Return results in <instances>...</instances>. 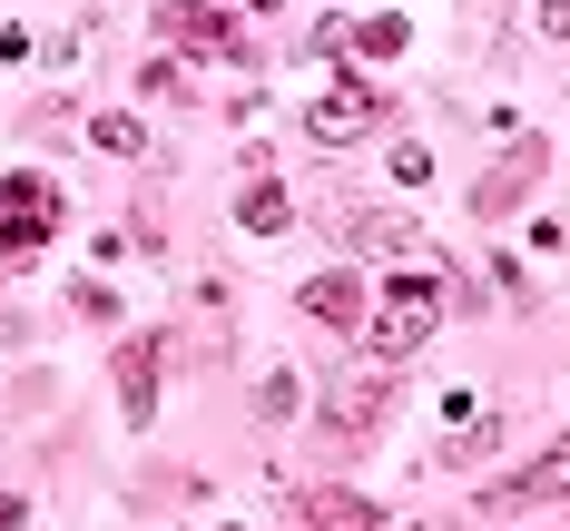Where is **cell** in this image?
<instances>
[{
  "mask_svg": "<svg viewBox=\"0 0 570 531\" xmlns=\"http://www.w3.org/2000/svg\"><path fill=\"white\" fill-rule=\"evenodd\" d=\"M443 325V276H384V305H364V354L374 364H403V354H423V335Z\"/></svg>",
  "mask_w": 570,
  "mask_h": 531,
  "instance_id": "6da1fadb",
  "label": "cell"
},
{
  "mask_svg": "<svg viewBox=\"0 0 570 531\" xmlns=\"http://www.w3.org/2000/svg\"><path fill=\"white\" fill-rule=\"evenodd\" d=\"M384 394H394V364H364V374H354V364H344L335 374V394H325V433H364V423H374V413H384Z\"/></svg>",
  "mask_w": 570,
  "mask_h": 531,
  "instance_id": "7a4b0ae2",
  "label": "cell"
},
{
  "mask_svg": "<svg viewBox=\"0 0 570 531\" xmlns=\"http://www.w3.org/2000/svg\"><path fill=\"white\" fill-rule=\"evenodd\" d=\"M570 492V433L541 453L531 472H512V482H492V522H512V512H531V502H561Z\"/></svg>",
  "mask_w": 570,
  "mask_h": 531,
  "instance_id": "3957f363",
  "label": "cell"
},
{
  "mask_svg": "<svg viewBox=\"0 0 570 531\" xmlns=\"http://www.w3.org/2000/svg\"><path fill=\"white\" fill-rule=\"evenodd\" d=\"M0 207H10V217H0V236H10V246H40V236L59 227V197L40 187V177H10V187H0Z\"/></svg>",
  "mask_w": 570,
  "mask_h": 531,
  "instance_id": "277c9868",
  "label": "cell"
},
{
  "mask_svg": "<svg viewBox=\"0 0 570 531\" xmlns=\"http://www.w3.org/2000/svg\"><path fill=\"white\" fill-rule=\"evenodd\" d=\"M364 305H374V286H364V276H344V266L305 276V315H315V325H364Z\"/></svg>",
  "mask_w": 570,
  "mask_h": 531,
  "instance_id": "5b68a950",
  "label": "cell"
},
{
  "mask_svg": "<svg viewBox=\"0 0 570 531\" xmlns=\"http://www.w3.org/2000/svg\"><path fill=\"white\" fill-rule=\"evenodd\" d=\"M118 413L128 423H148L158 413V345L138 335V345H118Z\"/></svg>",
  "mask_w": 570,
  "mask_h": 531,
  "instance_id": "8992f818",
  "label": "cell"
},
{
  "mask_svg": "<svg viewBox=\"0 0 570 531\" xmlns=\"http://www.w3.org/2000/svg\"><path fill=\"white\" fill-rule=\"evenodd\" d=\"M364 128H374V99H364V89H354V99H325V109H315V148H344V138H364Z\"/></svg>",
  "mask_w": 570,
  "mask_h": 531,
  "instance_id": "52a82bcc",
  "label": "cell"
},
{
  "mask_svg": "<svg viewBox=\"0 0 570 531\" xmlns=\"http://www.w3.org/2000/svg\"><path fill=\"white\" fill-rule=\"evenodd\" d=\"M236 217H246L256 236H276L285 217H295V207H285V187H276V177H246V197H236Z\"/></svg>",
  "mask_w": 570,
  "mask_h": 531,
  "instance_id": "ba28073f",
  "label": "cell"
},
{
  "mask_svg": "<svg viewBox=\"0 0 570 531\" xmlns=\"http://www.w3.org/2000/svg\"><path fill=\"white\" fill-rule=\"evenodd\" d=\"M168 30H177V40H207V50H217V40H227V10H217V0H177Z\"/></svg>",
  "mask_w": 570,
  "mask_h": 531,
  "instance_id": "9c48e42d",
  "label": "cell"
},
{
  "mask_svg": "<svg viewBox=\"0 0 570 531\" xmlns=\"http://www.w3.org/2000/svg\"><path fill=\"white\" fill-rule=\"evenodd\" d=\"M305 512H315V522H325V531H364V522H374V512H364V502H344V492H315Z\"/></svg>",
  "mask_w": 570,
  "mask_h": 531,
  "instance_id": "30bf717a",
  "label": "cell"
},
{
  "mask_svg": "<svg viewBox=\"0 0 570 531\" xmlns=\"http://www.w3.org/2000/svg\"><path fill=\"white\" fill-rule=\"evenodd\" d=\"M89 138H99V148H118V158H138V148H148V128H138V118H99V128H89Z\"/></svg>",
  "mask_w": 570,
  "mask_h": 531,
  "instance_id": "8fae6325",
  "label": "cell"
},
{
  "mask_svg": "<svg viewBox=\"0 0 570 531\" xmlns=\"http://www.w3.org/2000/svg\"><path fill=\"white\" fill-rule=\"evenodd\" d=\"M403 50V20H364V59H394Z\"/></svg>",
  "mask_w": 570,
  "mask_h": 531,
  "instance_id": "7c38bea8",
  "label": "cell"
},
{
  "mask_svg": "<svg viewBox=\"0 0 570 531\" xmlns=\"http://www.w3.org/2000/svg\"><path fill=\"white\" fill-rule=\"evenodd\" d=\"M394 177H403V187H423V177H433V148H413V138H403V148H394Z\"/></svg>",
  "mask_w": 570,
  "mask_h": 531,
  "instance_id": "4fadbf2b",
  "label": "cell"
},
{
  "mask_svg": "<svg viewBox=\"0 0 570 531\" xmlns=\"http://www.w3.org/2000/svg\"><path fill=\"white\" fill-rule=\"evenodd\" d=\"M531 20H541L551 40H570V0H531Z\"/></svg>",
  "mask_w": 570,
  "mask_h": 531,
  "instance_id": "5bb4252c",
  "label": "cell"
},
{
  "mask_svg": "<svg viewBox=\"0 0 570 531\" xmlns=\"http://www.w3.org/2000/svg\"><path fill=\"white\" fill-rule=\"evenodd\" d=\"M30 522V502H10V492H0V531H20Z\"/></svg>",
  "mask_w": 570,
  "mask_h": 531,
  "instance_id": "9a60e30c",
  "label": "cell"
},
{
  "mask_svg": "<svg viewBox=\"0 0 570 531\" xmlns=\"http://www.w3.org/2000/svg\"><path fill=\"white\" fill-rule=\"evenodd\" d=\"M256 10H266V0H256Z\"/></svg>",
  "mask_w": 570,
  "mask_h": 531,
  "instance_id": "2e32d148",
  "label": "cell"
}]
</instances>
